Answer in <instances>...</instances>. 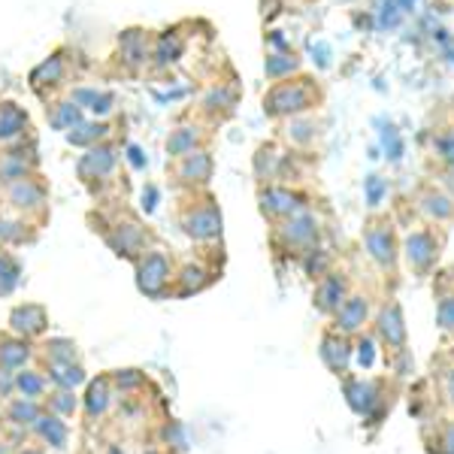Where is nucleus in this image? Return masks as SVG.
I'll list each match as a JSON object with an SVG mask.
<instances>
[{
    "instance_id": "obj_15",
    "label": "nucleus",
    "mask_w": 454,
    "mask_h": 454,
    "mask_svg": "<svg viewBox=\"0 0 454 454\" xmlns=\"http://www.w3.org/2000/svg\"><path fill=\"white\" fill-rule=\"evenodd\" d=\"M376 331L387 348H394V351L406 348V318H403L400 303H385L382 309H379Z\"/></svg>"
},
{
    "instance_id": "obj_19",
    "label": "nucleus",
    "mask_w": 454,
    "mask_h": 454,
    "mask_svg": "<svg viewBox=\"0 0 454 454\" xmlns=\"http://www.w3.org/2000/svg\"><path fill=\"white\" fill-rule=\"evenodd\" d=\"M176 179L182 182V185H207L212 179V155L207 149H194L192 155L179 158V164H176Z\"/></svg>"
},
{
    "instance_id": "obj_54",
    "label": "nucleus",
    "mask_w": 454,
    "mask_h": 454,
    "mask_svg": "<svg viewBox=\"0 0 454 454\" xmlns=\"http://www.w3.org/2000/svg\"><path fill=\"white\" fill-rule=\"evenodd\" d=\"M167 454H176V451H167Z\"/></svg>"
},
{
    "instance_id": "obj_30",
    "label": "nucleus",
    "mask_w": 454,
    "mask_h": 454,
    "mask_svg": "<svg viewBox=\"0 0 454 454\" xmlns=\"http://www.w3.org/2000/svg\"><path fill=\"white\" fill-rule=\"evenodd\" d=\"M64 73H67V58H64L61 52L49 55L43 64H36V67L31 70V85L36 88V91H43V88H52L64 79Z\"/></svg>"
},
{
    "instance_id": "obj_51",
    "label": "nucleus",
    "mask_w": 454,
    "mask_h": 454,
    "mask_svg": "<svg viewBox=\"0 0 454 454\" xmlns=\"http://www.w3.org/2000/svg\"><path fill=\"white\" fill-rule=\"evenodd\" d=\"M294 130H297V140H306V137H309V134H306V130H309V128H306V124H300V121H294Z\"/></svg>"
},
{
    "instance_id": "obj_42",
    "label": "nucleus",
    "mask_w": 454,
    "mask_h": 454,
    "mask_svg": "<svg viewBox=\"0 0 454 454\" xmlns=\"http://www.w3.org/2000/svg\"><path fill=\"white\" fill-rule=\"evenodd\" d=\"M233 104H237V94H233L231 88H224V85L212 88L207 98H203V106H207L209 113H215V109H231Z\"/></svg>"
},
{
    "instance_id": "obj_3",
    "label": "nucleus",
    "mask_w": 454,
    "mask_h": 454,
    "mask_svg": "<svg viewBox=\"0 0 454 454\" xmlns=\"http://www.w3.org/2000/svg\"><path fill=\"white\" fill-rule=\"evenodd\" d=\"M276 243H279L285 252L303 254L306 248H312L318 243V218H315L309 209H297L294 215L282 218L279 227H276Z\"/></svg>"
},
{
    "instance_id": "obj_41",
    "label": "nucleus",
    "mask_w": 454,
    "mask_h": 454,
    "mask_svg": "<svg viewBox=\"0 0 454 454\" xmlns=\"http://www.w3.org/2000/svg\"><path fill=\"white\" fill-rule=\"evenodd\" d=\"M421 209L427 212L430 218H436V222H445V218L451 215L454 207H451V200L445 194H439V192H430V194H424V200H421Z\"/></svg>"
},
{
    "instance_id": "obj_27",
    "label": "nucleus",
    "mask_w": 454,
    "mask_h": 454,
    "mask_svg": "<svg viewBox=\"0 0 454 454\" xmlns=\"http://www.w3.org/2000/svg\"><path fill=\"white\" fill-rule=\"evenodd\" d=\"M40 357L43 364H73L79 361V346L67 336H43Z\"/></svg>"
},
{
    "instance_id": "obj_10",
    "label": "nucleus",
    "mask_w": 454,
    "mask_h": 454,
    "mask_svg": "<svg viewBox=\"0 0 454 454\" xmlns=\"http://www.w3.org/2000/svg\"><path fill=\"white\" fill-rule=\"evenodd\" d=\"M31 436L40 439L43 449H49V451H67V445H70V424L64 421L61 415L43 409L40 419H36L34 427H31Z\"/></svg>"
},
{
    "instance_id": "obj_13",
    "label": "nucleus",
    "mask_w": 454,
    "mask_h": 454,
    "mask_svg": "<svg viewBox=\"0 0 454 454\" xmlns=\"http://www.w3.org/2000/svg\"><path fill=\"white\" fill-rule=\"evenodd\" d=\"M212 270L203 267L200 261H188V263H182L179 270H176V276H173V297H194V294H200V291H207L209 285H212Z\"/></svg>"
},
{
    "instance_id": "obj_38",
    "label": "nucleus",
    "mask_w": 454,
    "mask_h": 454,
    "mask_svg": "<svg viewBox=\"0 0 454 454\" xmlns=\"http://www.w3.org/2000/svg\"><path fill=\"white\" fill-rule=\"evenodd\" d=\"M31 239H34V231H27V224H21V222H10V218L0 215V248L31 243Z\"/></svg>"
},
{
    "instance_id": "obj_47",
    "label": "nucleus",
    "mask_w": 454,
    "mask_h": 454,
    "mask_svg": "<svg viewBox=\"0 0 454 454\" xmlns=\"http://www.w3.org/2000/svg\"><path fill=\"white\" fill-rule=\"evenodd\" d=\"M357 361H361V367H372V361H376L372 340H361V346H357Z\"/></svg>"
},
{
    "instance_id": "obj_6",
    "label": "nucleus",
    "mask_w": 454,
    "mask_h": 454,
    "mask_svg": "<svg viewBox=\"0 0 454 454\" xmlns=\"http://www.w3.org/2000/svg\"><path fill=\"white\" fill-rule=\"evenodd\" d=\"M10 333L21 336V340H43L49 331V309L43 303H19L10 309Z\"/></svg>"
},
{
    "instance_id": "obj_53",
    "label": "nucleus",
    "mask_w": 454,
    "mask_h": 454,
    "mask_svg": "<svg viewBox=\"0 0 454 454\" xmlns=\"http://www.w3.org/2000/svg\"><path fill=\"white\" fill-rule=\"evenodd\" d=\"M145 454H164V451H158V449H149V451H145Z\"/></svg>"
},
{
    "instance_id": "obj_12",
    "label": "nucleus",
    "mask_w": 454,
    "mask_h": 454,
    "mask_svg": "<svg viewBox=\"0 0 454 454\" xmlns=\"http://www.w3.org/2000/svg\"><path fill=\"white\" fill-rule=\"evenodd\" d=\"M119 58L128 70H143L152 61V46H149V34L143 27H128L119 36Z\"/></svg>"
},
{
    "instance_id": "obj_25",
    "label": "nucleus",
    "mask_w": 454,
    "mask_h": 454,
    "mask_svg": "<svg viewBox=\"0 0 454 454\" xmlns=\"http://www.w3.org/2000/svg\"><path fill=\"white\" fill-rule=\"evenodd\" d=\"M43 372L49 376L52 387L79 391V387L88 385V372L82 367V361H73V364H43Z\"/></svg>"
},
{
    "instance_id": "obj_49",
    "label": "nucleus",
    "mask_w": 454,
    "mask_h": 454,
    "mask_svg": "<svg viewBox=\"0 0 454 454\" xmlns=\"http://www.w3.org/2000/svg\"><path fill=\"white\" fill-rule=\"evenodd\" d=\"M12 454H46V449H43V445H19Z\"/></svg>"
},
{
    "instance_id": "obj_16",
    "label": "nucleus",
    "mask_w": 454,
    "mask_h": 454,
    "mask_svg": "<svg viewBox=\"0 0 454 454\" xmlns=\"http://www.w3.org/2000/svg\"><path fill=\"white\" fill-rule=\"evenodd\" d=\"M40 412H43L40 400H27V397H19V394L4 403V421H6V427H12L16 434H31Z\"/></svg>"
},
{
    "instance_id": "obj_1",
    "label": "nucleus",
    "mask_w": 454,
    "mask_h": 454,
    "mask_svg": "<svg viewBox=\"0 0 454 454\" xmlns=\"http://www.w3.org/2000/svg\"><path fill=\"white\" fill-rule=\"evenodd\" d=\"M173 276L176 263L173 254L164 248H149L143 258L134 261V282L137 291L149 300H167L173 294Z\"/></svg>"
},
{
    "instance_id": "obj_29",
    "label": "nucleus",
    "mask_w": 454,
    "mask_h": 454,
    "mask_svg": "<svg viewBox=\"0 0 454 454\" xmlns=\"http://www.w3.org/2000/svg\"><path fill=\"white\" fill-rule=\"evenodd\" d=\"M194 149H200V128L182 124V128L170 130V137H167V158L179 160V158L192 155Z\"/></svg>"
},
{
    "instance_id": "obj_45",
    "label": "nucleus",
    "mask_w": 454,
    "mask_h": 454,
    "mask_svg": "<svg viewBox=\"0 0 454 454\" xmlns=\"http://www.w3.org/2000/svg\"><path fill=\"white\" fill-rule=\"evenodd\" d=\"M434 149L439 152V158H442L445 164L454 167V130H442L434 140Z\"/></svg>"
},
{
    "instance_id": "obj_28",
    "label": "nucleus",
    "mask_w": 454,
    "mask_h": 454,
    "mask_svg": "<svg viewBox=\"0 0 454 454\" xmlns=\"http://www.w3.org/2000/svg\"><path fill=\"white\" fill-rule=\"evenodd\" d=\"M70 100L76 104L79 109H88V113H94V115H109L115 109V94H109V91H98V88H76V91L70 94Z\"/></svg>"
},
{
    "instance_id": "obj_31",
    "label": "nucleus",
    "mask_w": 454,
    "mask_h": 454,
    "mask_svg": "<svg viewBox=\"0 0 454 454\" xmlns=\"http://www.w3.org/2000/svg\"><path fill=\"white\" fill-rule=\"evenodd\" d=\"M43 409H49V412L61 415L64 421H70L73 415L82 412V397L76 391H67V387H52L46 394V400H43Z\"/></svg>"
},
{
    "instance_id": "obj_52",
    "label": "nucleus",
    "mask_w": 454,
    "mask_h": 454,
    "mask_svg": "<svg viewBox=\"0 0 454 454\" xmlns=\"http://www.w3.org/2000/svg\"><path fill=\"white\" fill-rule=\"evenodd\" d=\"M449 400L454 403V372H451V376H449Z\"/></svg>"
},
{
    "instance_id": "obj_21",
    "label": "nucleus",
    "mask_w": 454,
    "mask_h": 454,
    "mask_svg": "<svg viewBox=\"0 0 454 454\" xmlns=\"http://www.w3.org/2000/svg\"><path fill=\"white\" fill-rule=\"evenodd\" d=\"M346 400H348L351 412L361 415V419H370L372 409H376L379 400H382V394H379V385L370 382V379H348Z\"/></svg>"
},
{
    "instance_id": "obj_5",
    "label": "nucleus",
    "mask_w": 454,
    "mask_h": 454,
    "mask_svg": "<svg viewBox=\"0 0 454 454\" xmlns=\"http://www.w3.org/2000/svg\"><path fill=\"white\" fill-rule=\"evenodd\" d=\"M309 106H312V88L306 85V79H300V82H279L263 98V109L273 119L306 113Z\"/></svg>"
},
{
    "instance_id": "obj_23",
    "label": "nucleus",
    "mask_w": 454,
    "mask_h": 454,
    "mask_svg": "<svg viewBox=\"0 0 454 454\" xmlns=\"http://www.w3.org/2000/svg\"><path fill=\"white\" fill-rule=\"evenodd\" d=\"M321 361H325V367L336 372V376H346L348 372V364H351V342L348 336L342 333H327L325 340H321Z\"/></svg>"
},
{
    "instance_id": "obj_48",
    "label": "nucleus",
    "mask_w": 454,
    "mask_h": 454,
    "mask_svg": "<svg viewBox=\"0 0 454 454\" xmlns=\"http://www.w3.org/2000/svg\"><path fill=\"white\" fill-rule=\"evenodd\" d=\"M439 451L442 454H454V424H449L442 434V445H439Z\"/></svg>"
},
{
    "instance_id": "obj_20",
    "label": "nucleus",
    "mask_w": 454,
    "mask_h": 454,
    "mask_svg": "<svg viewBox=\"0 0 454 454\" xmlns=\"http://www.w3.org/2000/svg\"><path fill=\"white\" fill-rule=\"evenodd\" d=\"M297 209H303V203H300V197L294 192H288V188H263L261 192V212L267 218H273V222H282V218L294 215Z\"/></svg>"
},
{
    "instance_id": "obj_40",
    "label": "nucleus",
    "mask_w": 454,
    "mask_h": 454,
    "mask_svg": "<svg viewBox=\"0 0 454 454\" xmlns=\"http://www.w3.org/2000/svg\"><path fill=\"white\" fill-rule=\"evenodd\" d=\"M300 258H303V270L312 276V279H315V276L321 279L325 273H331V254L321 252V248H315V246L306 248V252L300 254Z\"/></svg>"
},
{
    "instance_id": "obj_39",
    "label": "nucleus",
    "mask_w": 454,
    "mask_h": 454,
    "mask_svg": "<svg viewBox=\"0 0 454 454\" xmlns=\"http://www.w3.org/2000/svg\"><path fill=\"white\" fill-rule=\"evenodd\" d=\"M263 70H267L270 79H282V76H288V73L297 70V58L291 52H270Z\"/></svg>"
},
{
    "instance_id": "obj_24",
    "label": "nucleus",
    "mask_w": 454,
    "mask_h": 454,
    "mask_svg": "<svg viewBox=\"0 0 454 454\" xmlns=\"http://www.w3.org/2000/svg\"><path fill=\"white\" fill-rule=\"evenodd\" d=\"M27 134V113L19 104H0V145H12Z\"/></svg>"
},
{
    "instance_id": "obj_9",
    "label": "nucleus",
    "mask_w": 454,
    "mask_h": 454,
    "mask_svg": "<svg viewBox=\"0 0 454 454\" xmlns=\"http://www.w3.org/2000/svg\"><path fill=\"white\" fill-rule=\"evenodd\" d=\"M113 400H115V387L109 382V372L106 376H98V379H88L85 385V394H82V415L88 424H98L106 419V412L113 409Z\"/></svg>"
},
{
    "instance_id": "obj_14",
    "label": "nucleus",
    "mask_w": 454,
    "mask_h": 454,
    "mask_svg": "<svg viewBox=\"0 0 454 454\" xmlns=\"http://www.w3.org/2000/svg\"><path fill=\"white\" fill-rule=\"evenodd\" d=\"M348 297V279L342 273H325L315 285V309L321 315H333Z\"/></svg>"
},
{
    "instance_id": "obj_22",
    "label": "nucleus",
    "mask_w": 454,
    "mask_h": 454,
    "mask_svg": "<svg viewBox=\"0 0 454 454\" xmlns=\"http://www.w3.org/2000/svg\"><path fill=\"white\" fill-rule=\"evenodd\" d=\"M406 261L415 273H427L436 261V239L427 231H415L406 237Z\"/></svg>"
},
{
    "instance_id": "obj_26",
    "label": "nucleus",
    "mask_w": 454,
    "mask_h": 454,
    "mask_svg": "<svg viewBox=\"0 0 454 454\" xmlns=\"http://www.w3.org/2000/svg\"><path fill=\"white\" fill-rule=\"evenodd\" d=\"M52 391V382L43 370L36 367H21L16 370V394L27 400H46V394Z\"/></svg>"
},
{
    "instance_id": "obj_2",
    "label": "nucleus",
    "mask_w": 454,
    "mask_h": 454,
    "mask_svg": "<svg viewBox=\"0 0 454 454\" xmlns=\"http://www.w3.org/2000/svg\"><path fill=\"white\" fill-rule=\"evenodd\" d=\"M104 239L119 258L130 261V263L137 258H143V254L152 248V233L145 231L137 218H121V222H115L109 231H104Z\"/></svg>"
},
{
    "instance_id": "obj_35",
    "label": "nucleus",
    "mask_w": 454,
    "mask_h": 454,
    "mask_svg": "<svg viewBox=\"0 0 454 454\" xmlns=\"http://www.w3.org/2000/svg\"><path fill=\"white\" fill-rule=\"evenodd\" d=\"M21 282V263L12 252L0 248V297H10Z\"/></svg>"
},
{
    "instance_id": "obj_7",
    "label": "nucleus",
    "mask_w": 454,
    "mask_h": 454,
    "mask_svg": "<svg viewBox=\"0 0 454 454\" xmlns=\"http://www.w3.org/2000/svg\"><path fill=\"white\" fill-rule=\"evenodd\" d=\"M4 200L10 203L12 209L31 215V212L46 209V188H43V182L36 179V176H21V179L4 185Z\"/></svg>"
},
{
    "instance_id": "obj_34",
    "label": "nucleus",
    "mask_w": 454,
    "mask_h": 454,
    "mask_svg": "<svg viewBox=\"0 0 454 454\" xmlns=\"http://www.w3.org/2000/svg\"><path fill=\"white\" fill-rule=\"evenodd\" d=\"M109 382H113L115 394H140L149 385V376L140 367H124L109 372Z\"/></svg>"
},
{
    "instance_id": "obj_37",
    "label": "nucleus",
    "mask_w": 454,
    "mask_h": 454,
    "mask_svg": "<svg viewBox=\"0 0 454 454\" xmlns=\"http://www.w3.org/2000/svg\"><path fill=\"white\" fill-rule=\"evenodd\" d=\"M85 121V115H82V109H79L73 100H61V104H55L52 106V124L58 130H73L76 124H82Z\"/></svg>"
},
{
    "instance_id": "obj_36",
    "label": "nucleus",
    "mask_w": 454,
    "mask_h": 454,
    "mask_svg": "<svg viewBox=\"0 0 454 454\" xmlns=\"http://www.w3.org/2000/svg\"><path fill=\"white\" fill-rule=\"evenodd\" d=\"M182 55V40L176 34H160L155 49H152V58H155V67H170V64L179 61Z\"/></svg>"
},
{
    "instance_id": "obj_11",
    "label": "nucleus",
    "mask_w": 454,
    "mask_h": 454,
    "mask_svg": "<svg viewBox=\"0 0 454 454\" xmlns=\"http://www.w3.org/2000/svg\"><path fill=\"white\" fill-rule=\"evenodd\" d=\"M370 318V300L364 294H348L342 300V306L333 312V327L336 333L351 336V333H361L364 325Z\"/></svg>"
},
{
    "instance_id": "obj_17",
    "label": "nucleus",
    "mask_w": 454,
    "mask_h": 454,
    "mask_svg": "<svg viewBox=\"0 0 454 454\" xmlns=\"http://www.w3.org/2000/svg\"><path fill=\"white\" fill-rule=\"evenodd\" d=\"M364 243H367L370 258L376 261L379 267H382V270L394 267V261H397V243H394V231H391V227H387V224H370Z\"/></svg>"
},
{
    "instance_id": "obj_43",
    "label": "nucleus",
    "mask_w": 454,
    "mask_h": 454,
    "mask_svg": "<svg viewBox=\"0 0 454 454\" xmlns=\"http://www.w3.org/2000/svg\"><path fill=\"white\" fill-rule=\"evenodd\" d=\"M164 442H167V449H173L176 454H185L188 439H185V430H182L179 421H167L164 424Z\"/></svg>"
},
{
    "instance_id": "obj_18",
    "label": "nucleus",
    "mask_w": 454,
    "mask_h": 454,
    "mask_svg": "<svg viewBox=\"0 0 454 454\" xmlns=\"http://www.w3.org/2000/svg\"><path fill=\"white\" fill-rule=\"evenodd\" d=\"M36 357V348L31 340H21L16 333H0V367L4 370H21L31 367V361Z\"/></svg>"
},
{
    "instance_id": "obj_8",
    "label": "nucleus",
    "mask_w": 454,
    "mask_h": 454,
    "mask_svg": "<svg viewBox=\"0 0 454 454\" xmlns=\"http://www.w3.org/2000/svg\"><path fill=\"white\" fill-rule=\"evenodd\" d=\"M115 164H119V149L104 140L91 145V149H85V155L76 164V173L82 182H100L115 170Z\"/></svg>"
},
{
    "instance_id": "obj_4",
    "label": "nucleus",
    "mask_w": 454,
    "mask_h": 454,
    "mask_svg": "<svg viewBox=\"0 0 454 454\" xmlns=\"http://www.w3.org/2000/svg\"><path fill=\"white\" fill-rule=\"evenodd\" d=\"M179 227L194 243H215V239H222V212L212 200L194 203V207L182 209Z\"/></svg>"
},
{
    "instance_id": "obj_32",
    "label": "nucleus",
    "mask_w": 454,
    "mask_h": 454,
    "mask_svg": "<svg viewBox=\"0 0 454 454\" xmlns=\"http://www.w3.org/2000/svg\"><path fill=\"white\" fill-rule=\"evenodd\" d=\"M34 158H25L21 149H10L0 155V185H10V182L21 179V176H31Z\"/></svg>"
},
{
    "instance_id": "obj_33",
    "label": "nucleus",
    "mask_w": 454,
    "mask_h": 454,
    "mask_svg": "<svg viewBox=\"0 0 454 454\" xmlns=\"http://www.w3.org/2000/svg\"><path fill=\"white\" fill-rule=\"evenodd\" d=\"M106 137H109V124H104V121H82L73 130H67V143L82 145V149H91V145L104 143Z\"/></svg>"
},
{
    "instance_id": "obj_46",
    "label": "nucleus",
    "mask_w": 454,
    "mask_h": 454,
    "mask_svg": "<svg viewBox=\"0 0 454 454\" xmlns=\"http://www.w3.org/2000/svg\"><path fill=\"white\" fill-rule=\"evenodd\" d=\"M16 397V372L0 367V403Z\"/></svg>"
},
{
    "instance_id": "obj_50",
    "label": "nucleus",
    "mask_w": 454,
    "mask_h": 454,
    "mask_svg": "<svg viewBox=\"0 0 454 454\" xmlns=\"http://www.w3.org/2000/svg\"><path fill=\"white\" fill-rule=\"evenodd\" d=\"M379 194H382V185H379V182L372 179V182H370V197H372V203L379 200Z\"/></svg>"
},
{
    "instance_id": "obj_44",
    "label": "nucleus",
    "mask_w": 454,
    "mask_h": 454,
    "mask_svg": "<svg viewBox=\"0 0 454 454\" xmlns=\"http://www.w3.org/2000/svg\"><path fill=\"white\" fill-rule=\"evenodd\" d=\"M436 321H439V327H442V331H454V294L439 300V306H436Z\"/></svg>"
}]
</instances>
